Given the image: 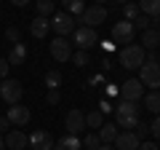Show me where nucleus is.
I'll return each instance as SVG.
<instances>
[{
    "label": "nucleus",
    "instance_id": "obj_47",
    "mask_svg": "<svg viewBox=\"0 0 160 150\" xmlns=\"http://www.w3.org/2000/svg\"><path fill=\"white\" fill-rule=\"evenodd\" d=\"M104 3H109V0H96V6H104Z\"/></svg>",
    "mask_w": 160,
    "mask_h": 150
},
{
    "label": "nucleus",
    "instance_id": "obj_12",
    "mask_svg": "<svg viewBox=\"0 0 160 150\" xmlns=\"http://www.w3.org/2000/svg\"><path fill=\"white\" fill-rule=\"evenodd\" d=\"M6 118L11 121V126H27V123H29V118H32V113H29V110L24 107L22 102H19V104H11V107H8Z\"/></svg>",
    "mask_w": 160,
    "mask_h": 150
},
{
    "label": "nucleus",
    "instance_id": "obj_26",
    "mask_svg": "<svg viewBox=\"0 0 160 150\" xmlns=\"http://www.w3.org/2000/svg\"><path fill=\"white\" fill-rule=\"evenodd\" d=\"M35 8H38V16H53V3L51 0H38V3H35Z\"/></svg>",
    "mask_w": 160,
    "mask_h": 150
},
{
    "label": "nucleus",
    "instance_id": "obj_37",
    "mask_svg": "<svg viewBox=\"0 0 160 150\" xmlns=\"http://www.w3.org/2000/svg\"><path fill=\"white\" fill-rule=\"evenodd\" d=\"M104 91H107V97H115V94H120V88L115 86V83H107V88H104Z\"/></svg>",
    "mask_w": 160,
    "mask_h": 150
},
{
    "label": "nucleus",
    "instance_id": "obj_29",
    "mask_svg": "<svg viewBox=\"0 0 160 150\" xmlns=\"http://www.w3.org/2000/svg\"><path fill=\"white\" fill-rule=\"evenodd\" d=\"M83 147H88V150H99V147H102V139H99V134H88V137L83 139Z\"/></svg>",
    "mask_w": 160,
    "mask_h": 150
},
{
    "label": "nucleus",
    "instance_id": "obj_44",
    "mask_svg": "<svg viewBox=\"0 0 160 150\" xmlns=\"http://www.w3.org/2000/svg\"><path fill=\"white\" fill-rule=\"evenodd\" d=\"M99 150H115V145H102Z\"/></svg>",
    "mask_w": 160,
    "mask_h": 150
},
{
    "label": "nucleus",
    "instance_id": "obj_46",
    "mask_svg": "<svg viewBox=\"0 0 160 150\" xmlns=\"http://www.w3.org/2000/svg\"><path fill=\"white\" fill-rule=\"evenodd\" d=\"M115 3H118V6H126V3H131V0H115Z\"/></svg>",
    "mask_w": 160,
    "mask_h": 150
},
{
    "label": "nucleus",
    "instance_id": "obj_22",
    "mask_svg": "<svg viewBox=\"0 0 160 150\" xmlns=\"http://www.w3.org/2000/svg\"><path fill=\"white\" fill-rule=\"evenodd\" d=\"M144 107L152 113V115H160V91H149V94H144Z\"/></svg>",
    "mask_w": 160,
    "mask_h": 150
},
{
    "label": "nucleus",
    "instance_id": "obj_31",
    "mask_svg": "<svg viewBox=\"0 0 160 150\" xmlns=\"http://www.w3.org/2000/svg\"><path fill=\"white\" fill-rule=\"evenodd\" d=\"M133 134H136V137L144 142V137H149V123H142V121H139L136 126H133Z\"/></svg>",
    "mask_w": 160,
    "mask_h": 150
},
{
    "label": "nucleus",
    "instance_id": "obj_13",
    "mask_svg": "<svg viewBox=\"0 0 160 150\" xmlns=\"http://www.w3.org/2000/svg\"><path fill=\"white\" fill-rule=\"evenodd\" d=\"M29 147L32 150H53V137L46 129H38V131L29 134Z\"/></svg>",
    "mask_w": 160,
    "mask_h": 150
},
{
    "label": "nucleus",
    "instance_id": "obj_18",
    "mask_svg": "<svg viewBox=\"0 0 160 150\" xmlns=\"http://www.w3.org/2000/svg\"><path fill=\"white\" fill-rule=\"evenodd\" d=\"M160 46V29H144L142 32V48H149V51H155V48Z\"/></svg>",
    "mask_w": 160,
    "mask_h": 150
},
{
    "label": "nucleus",
    "instance_id": "obj_38",
    "mask_svg": "<svg viewBox=\"0 0 160 150\" xmlns=\"http://www.w3.org/2000/svg\"><path fill=\"white\" fill-rule=\"evenodd\" d=\"M139 150H160V147H158L155 142H147V139H144V142L139 145Z\"/></svg>",
    "mask_w": 160,
    "mask_h": 150
},
{
    "label": "nucleus",
    "instance_id": "obj_8",
    "mask_svg": "<svg viewBox=\"0 0 160 150\" xmlns=\"http://www.w3.org/2000/svg\"><path fill=\"white\" fill-rule=\"evenodd\" d=\"M78 22H83V27H93V29H96L99 24L107 22V8H104V6H91V8H88L86 6V11L78 16Z\"/></svg>",
    "mask_w": 160,
    "mask_h": 150
},
{
    "label": "nucleus",
    "instance_id": "obj_39",
    "mask_svg": "<svg viewBox=\"0 0 160 150\" xmlns=\"http://www.w3.org/2000/svg\"><path fill=\"white\" fill-rule=\"evenodd\" d=\"M8 126H11V121H8V118H6V115H0V134L6 131V129H8Z\"/></svg>",
    "mask_w": 160,
    "mask_h": 150
},
{
    "label": "nucleus",
    "instance_id": "obj_9",
    "mask_svg": "<svg viewBox=\"0 0 160 150\" xmlns=\"http://www.w3.org/2000/svg\"><path fill=\"white\" fill-rule=\"evenodd\" d=\"M133 35H136V29H133V24L128 22V19H123V22H115V24H112V40H115V43L128 46V43H133Z\"/></svg>",
    "mask_w": 160,
    "mask_h": 150
},
{
    "label": "nucleus",
    "instance_id": "obj_17",
    "mask_svg": "<svg viewBox=\"0 0 160 150\" xmlns=\"http://www.w3.org/2000/svg\"><path fill=\"white\" fill-rule=\"evenodd\" d=\"M29 32H32L35 38H46V35L51 32V19H46V16H35L32 24H29Z\"/></svg>",
    "mask_w": 160,
    "mask_h": 150
},
{
    "label": "nucleus",
    "instance_id": "obj_43",
    "mask_svg": "<svg viewBox=\"0 0 160 150\" xmlns=\"http://www.w3.org/2000/svg\"><path fill=\"white\" fill-rule=\"evenodd\" d=\"M102 81H104V75H93V78H91L88 83H91V86H96V83H102Z\"/></svg>",
    "mask_w": 160,
    "mask_h": 150
},
{
    "label": "nucleus",
    "instance_id": "obj_16",
    "mask_svg": "<svg viewBox=\"0 0 160 150\" xmlns=\"http://www.w3.org/2000/svg\"><path fill=\"white\" fill-rule=\"evenodd\" d=\"M6 62L11 64V67H16V64H24V62H27V46H24V43H16V46H11V51H8Z\"/></svg>",
    "mask_w": 160,
    "mask_h": 150
},
{
    "label": "nucleus",
    "instance_id": "obj_6",
    "mask_svg": "<svg viewBox=\"0 0 160 150\" xmlns=\"http://www.w3.org/2000/svg\"><path fill=\"white\" fill-rule=\"evenodd\" d=\"M51 29L59 35V38H69V35L75 32V19L69 16L67 11H59L51 16Z\"/></svg>",
    "mask_w": 160,
    "mask_h": 150
},
{
    "label": "nucleus",
    "instance_id": "obj_15",
    "mask_svg": "<svg viewBox=\"0 0 160 150\" xmlns=\"http://www.w3.org/2000/svg\"><path fill=\"white\" fill-rule=\"evenodd\" d=\"M112 145H115V150H139L142 139H139L133 131H120L118 137H115Z\"/></svg>",
    "mask_w": 160,
    "mask_h": 150
},
{
    "label": "nucleus",
    "instance_id": "obj_2",
    "mask_svg": "<svg viewBox=\"0 0 160 150\" xmlns=\"http://www.w3.org/2000/svg\"><path fill=\"white\" fill-rule=\"evenodd\" d=\"M115 123H118V129L133 131V126L139 123V104L136 102H120V104H115Z\"/></svg>",
    "mask_w": 160,
    "mask_h": 150
},
{
    "label": "nucleus",
    "instance_id": "obj_41",
    "mask_svg": "<svg viewBox=\"0 0 160 150\" xmlns=\"http://www.w3.org/2000/svg\"><path fill=\"white\" fill-rule=\"evenodd\" d=\"M99 64H102L104 72H109V70H112V64H109V59H107V56H102V62H99Z\"/></svg>",
    "mask_w": 160,
    "mask_h": 150
},
{
    "label": "nucleus",
    "instance_id": "obj_14",
    "mask_svg": "<svg viewBox=\"0 0 160 150\" xmlns=\"http://www.w3.org/2000/svg\"><path fill=\"white\" fill-rule=\"evenodd\" d=\"M3 139H6V147L8 150H27V145H29V137L22 131V129H11Z\"/></svg>",
    "mask_w": 160,
    "mask_h": 150
},
{
    "label": "nucleus",
    "instance_id": "obj_21",
    "mask_svg": "<svg viewBox=\"0 0 160 150\" xmlns=\"http://www.w3.org/2000/svg\"><path fill=\"white\" fill-rule=\"evenodd\" d=\"M136 6H139V11H142L144 16H149V19L160 16V0H139Z\"/></svg>",
    "mask_w": 160,
    "mask_h": 150
},
{
    "label": "nucleus",
    "instance_id": "obj_48",
    "mask_svg": "<svg viewBox=\"0 0 160 150\" xmlns=\"http://www.w3.org/2000/svg\"><path fill=\"white\" fill-rule=\"evenodd\" d=\"M0 3H3V0H0Z\"/></svg>",
    "mask_w": 160,
    "mask_h": 150
},
{
    "label": "nucleus",
    "instance_id": "obj_3",
    "mask_svg": "<svg viewBox=\"0 0 160 150\" xmlns=\"http://www.w3.org/2000/svg\"><path fill=\"white\" fill-rule=\"evenodd\" d=\"M144 48L136 46V43H128V46H123V51H120V67L126 70H139L144 64Z\"/></svg>",
    "mask_w": 160,
    "mask_h": 150
},
{
    "label": "nucleus",
    "instance_id": "obj_35",
    "mask_svg": "<svg viewBox=\"0 0 160 150\" xmlns=\"http://www.w3.org/2000/svg\"><path fill=\"white\" fill-rule=\"evenodd\" d=\"M8 70H11V64H8L6 59H0V81H6V78H8Z\"/></svg>",
    "mask_w": 160,
    "mask_h": 150
},
{
    "label": "nucleus",
    "instance_id": "obj_11",
    "mask_svg": "<svg viewBox=\"0 0 160 150\" xmlns=\"http://www.w3.org/2000/svg\"><path fill=\"white\" fill-rule=\"evenodd\" d=\"M64 126H67V134H75V137H78V134L86 129V113H83V110H69L67 118H64Z\"/></svg>",
    "mask_w": 160,
    "mask_h": 150
},
{
    "label": "nucleus",
    "instance_id": "obj_30",
    "mask_svg": "<svg viewBox=\"0 0 160 150\" xmlns=\"http://www.w3.org/2000/svg\"><path fill=\"white\" fill-rule=\"evenodd\" d=\"M133 29H142V32H144V29H149V16H144V13H139V16L136 19H133Z\"/></svg>",
    "mask_w": 160,
    "mask_h": 150
},
{
    "label": "nucleus",
    "instance_id": "obj_45",
    "mask_svg": "<svg viewBox=\"0 0 160 150\" xmlns=\"http://www.w3.org/2000/svg\"><path fill=\"white\" fill-rule=\"evenodd\" d=\"M0 150H6V139H3V134H0Z\"/></svg>",
    "mask_w": 160,
    "mask_h": 150
},
{
    "label": "nucleus",
    "instance_id": "obj_49",
    "mask_svg": "<svg viewBox=\"0 0 160 150\" xmlns=\"http://www.w3.org/2000/svg\"><path fill=\"white\" fill-rule=\"evenodd\" d=\"M51 3H53V0H51Z\"/></svg>",
    "mask_w": 160,
    "mask_h": 150
},
{
    "label": "nucleus",
    "instance_id": "obj_24",
    "mask_svg": "<svg viewBox=\"0 0 160 150\" xmlns=\"http://www.w3.org/2000/svg\"><path fill=\"white\" fill-rule=\"evenodd\" d=\"M46 86H48V91H59V86H62V72L59 70H48L46 72Z\"/></svg>",
    "mask_w": 160,
    "mask_h": 150
},
{
    "label": "nucleus",
    "instance_id": "obj_19",
    "mask_svg": "<svg viewBox=\"0 0 160 150\" xmlns=\"http://www.w3.org/2000/svg\"><path fill=\"white\" fill-rule=\"evenodd\" d=\"M80 147H83V142L75 134H64L59 142H53V150H80Z\"/></svg>",
    "mask_w": 160,
    "mask_h": 150
},
{
    "label": "nucleus",
    "instance_id": "obj_25",
    "mask_svg": "<svg viewBox=\"0 0 160 150\" xmlns=\"http://www.w3.org/2000/svg\"><path fill=\"white\" fill-rule=\"evenodd\" d=\"M102 123H104V115L99 113V110H91L86 115V126H91V129H102Z\"/></svg>",
    "mask_w": 160,
    "mask_h": 150
},
{
    "label": "nucleus",
    "instance_id": "obj_4",
    "mask_svg": "<svg viewBox=\"0 0 160 150\" xmlns=\"http://www.w3.org/2000/svg\"><path fill=\"white\" fill-rule=\"evenodd\" d=\"M99 43V35H96V29L93 27H75V32H72V46L78 48V51H91L93 46Z\"/></svg>",
    "mask_w": 160,
    "mask_h": 150
},
{
    "label": "nucleus",
    "instance_id": "obj_40",
    "mask_svg": "<svg viewBox=\"0 0 160 150\" xmlns=\"http://www.w3.org/2000/svg\"><path fill=\"white\" fill-rule=\"evenodd\" d=\"M99 43H102L104 51H115V43H112V40H99Z\"/></svg>",
    "mask_w": 160,
    "mask_h": 150
},
{
    "label": "nucleus",
    "instance_id": "obj_7",
    "mask_svg": "<svg viewBox=\"0 0 160 150\" xmlns=\"http://www.w3.org/2000/svg\"><path fill=\"white\" fill-rule=\"evenodd\" d=\"M48 51H51V56H53V62H69L72 59V43L67 40V38H53L51 43H48Z\"/></svg>",
    "mask_w": 160,
    "mask_h": 150
},
{
    "label": "nucleus",
    "instance_id": "obj_36",
    "mask_svg": "<svg viewBox=\"0 0 160 150\" xmlns=\"http://www.w3.org/2000/svg\"><path fill=\"white\" fill-rule=\"evenodd\" d=\"M62 102V94L59 91H48V104H59Z\"/></svg>",
    "mask_w": 160,
    "mask_h": 150
},
{
    "label": "nucleus",
    "instance_id": "obj_32",
    "mask_svg": "<svg viewBox=\"0 0 160 150\" xmlns=\"http://www.w3.org/2000/svg\"><path fill=\"white\" fill-rule=\"evenodd\" d=\"M6 40H11L13 46L22 40V32H19V27H8V29H6Z\"/></svg>",
    "mask_w": 160,
    "mask_h": 150
},
{
    "label": "nucleus",
    "instance_id": "obj_28",
    "mask_svg": "<svg viewBox=\"0 0 160 150\" xmlns=\"http://www.w3.org/2000/svg\"><path fill=\"white\" fill-rule=\"evenodd\" d=\"M88 62H91L88 51H72V64H75V67H86Z\"/></svg>",
    "mask_w": 160,
    "mask_h": 150
},
{
    "label": "nucleus",
    "instance_id": "obj_42",
    "mask_svg": "<svg viewBox=\"0 0 160 150\" xmlns=\"http://www.w3.org/2000/svg\"><path fill=\"white\" fill-rule=\"evenodd\" d=\"M8 3H13V6H16V8H24V6H27V3H29V0H8Z\"/></svg>",
    "mask_w": 160,
    "mask_h": 150
},
{
    "label": "nucleus",
    "instance_id": "obj_5",
    "mask_svg": "<svg viewBox=\"0 0 160 150\" xmlns=\"http://www.w3.org/2000/svg\"><path fill=\"white\" fill-rule=\"evenodd\" d=\"M22 94H24V86L16 81V78H6L0 81V99L8 104H19L22 102Z\"/></svg>",
    "mask_w": 160,
    "mask_h": 150
},
{
    "label": "nucleus",
    "instance_id": "obj_34",
    "mask_svg": "<svg viewBox=\"0 0 160 150\" xmlns=\"http://www.w3.org/2000/svg\"><path fill=\"white\" fill-rule=\"evenodd\" d=\"M112 102H109V99H102V102H99V113H102V115H109V113H112Z\"/></svg>",
    "mask_w": 160,
    "mask_h": 150
},
{
    "label": "nucleus",
    "instance_id": "obj_33",
    "mask_svg": "<svg viewBox=\"0 0 160 150\" xmlns=\"http://www.w3.org/2000/svg\"><path fill=\"white\" fill-rule=\"evenodd\" d=\"M149 134H152L155 139H160V115H155V121L149 123Z\"/></svg>",
    "mask_w": 160,
    "mask_h": 150
},
{
    "label": "nucleus",
    "instance_id": "obj_10",
    "mask_svg": "<svg viewBox=\"0 0 160 150\" xmlns=\"http://www.w3.org/2000/svg\"><path fill=\"white\" fill-rule=\"evenodd\" d=\"M120 97H123V102H139V99L144 97V86L139 78H128L123 86H120Z\"/></svg>",
    "mask_w": 160,
    "mask_h": 150
},
{
    "label": "nucleus",
    "instance_id": "obj_23",
    "mask_svg": "<svg viewBox=\"0 0 160 150\" xmlns=\"http://www.w3.org/2000/svg\"><path fill=\"white\" fill-rule=\"evenodd\" d=\"M64 3V11L69 16H80V13L86 11V0H62Z\"/></svg>",
    "mask_w": 160,
    "mask_h": 150
},
{
    "label": "nucleus",
    "instance_id": "obj_27",
    "mask_svg": "<svg viewBox=\"0 0 160 150\" xmlns=\"http://www.w3.org/2000/svg\"><path fill=\"white\" fill-rule=\"evenodd\" d=\"M120 8H123V16H126L128 22H133V19L142 13V11H139V6L133 3V0H131V3H126V6H120Z\"/></svg>",
    "mask_w": 160,
    "mask_h": 150
},
{
    "label": "nucleus",
    "instance_id": "obj_1",
    "mask_svg": "<svg viewBox=\"0 0 160 150\" xmlns=\"http://www.w3.org/2000/svg\"><path fill=\"white\" fill-rule=\"evenodd\" d=\"M139 81H142L144 88L160 91V59L155 56V54L144 56V64L139 67Z\"/></svg>",
    "mask_w": 160,
    "mask_h": 150
},
{
    "label": "nucleus",
    "instance_id": "obj_20",
    "mask_svg": "<svg viewBox=\"0 0 160 150\" xmlns=\"http://www.w3.org/2000/svg\"><path fill=\"white\" fill-rule=\"evenodd\" d=\"M118 123H102V129H99V139H102V145H112L115 137H118Z\"/></svg>",
    "mask_w": 160,
    "mask_h": 150
}]
</instances>
